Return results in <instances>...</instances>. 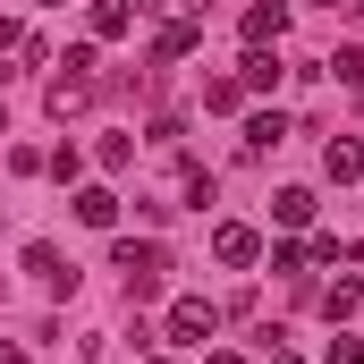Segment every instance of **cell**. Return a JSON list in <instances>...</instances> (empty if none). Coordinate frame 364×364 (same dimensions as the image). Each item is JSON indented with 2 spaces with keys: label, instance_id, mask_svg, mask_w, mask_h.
Listing matches in <instances>:
<instances>
[{
  "label": "cell",
  "instance_id": "11",
  "mask_svg": "<svg viewBox=\"0 0 364 364\" xmlns=\"http://www.w3.org/2000/svg\"><path fill=\"white\" fill-rule=\"evenodd\" d=\"M43 102H51V119H68V110H85V102H93V77H51Z\"/></svg>",
  "mask_w": 364,
  "mask_h": 364
},
{
  "label": "cell",
  "instance_id": "18",
  "mask_svg": "<svg viewBox=\"0 0 364 364\" xmlns=\"http://www.w3.org/2000/svg\"><path fill=\"white\" fill-rule=\"evenodd\" d=\"M331 364H364V339H331Z\"/></svg>",
  "mask_w": 364,
  "mask_h": 364
},
{
  "label": "cell",
  "instance_id": "7",
  "mask_svg": "<svg viewBox=\"0 0 364 364\" xmlns=\"http://www.w3.org/2000/svg\"><path fill=\"white\" fill-rule=\"evenodd\" d=\"M93 43H119V34H127V26H136V9H127V0H93Z\"/></svg>",
  "mask_w": 364,
  "mask_h": 364
},
{
  "label": "cell",
  "instance_id": "1",
  "mask_svg": "<svg viewBox=\"0 0 364 364\" xmlns=\"http://www.w3.org/2000/svg\"><path fill=\"white\" fill-rule=\"evenodd\" d=\"M161 331H170V339H178V348H203V339H212V331H220V305H212V296H178V305H170V322H161Z\"/></svg>",
  "mask_w": 364,
  "mask_h": 364
},
{
  "label": "cell",
  "instance_id": "16",
  "mask_svg": "<svg viewBox=\"0 0 364 364\" xmlns=\"http://www.w3.org/2000/svg\"><path fill=\"white\" fill-rule=\"evenodd\" d=\"M331 77H339V85H356V93H364V43H348V51L331 60Z\"/></svg>",
  "mask_w": 364,
  "mask_h": 364
},
{
  "label": "cell",
  "instance_id": "26",
  "mask_svg": "<svg viewBox=\"0 0 364 364\" xmlns=\"http://www.w3.org/2000/svg\"><path fill=\"white\" fill-rule=\"evenodd\" d=\"M0 127H9V119H0Z\"/></svg>",
  "mask_w": 364,
  "mask_h": 364
},
{
  "label": "cell",
  "instance_id": "23",
  "mask_svg": "<svg viewBox=\"0 0 364 364\" xmlns=\"http://www.w3.org/2000/svg\"><path fill=\"white\" fill-rule=\"evenodd\" d=\"M322 9H339V0H322Z\"/></svg>",
  "mask_w": 364,
  "mask_h": 364
},
{
  "label": "cell",
  "instance_id": "20",
  "mask_svg": "<svg viewBox=\"0 0 364 364\" xmlns=\"http://www.w3.org/2000/svg\"><path fill=\"white\" fill-rule=\"evenodd\" d=\"M0 364H26V348H0Z\"/></svg>",
  "mask_w": 364,
  "mask_h": 364
},
{
  "label": "cell",
  "instance_id": "22",
  "mask_svg": "<svg viewBox=\"0 0 364 364\" xmlns=\"http://www.w3.org/2000/svg\"><path fill=\"white\" fill-rule=\"evenodd\" d=\"M272 364H296V356H279V348H272Z\"/></svg>",
  "mask_w": 364,
  "mask_h": 364
},
{
  "label": "cell",
  "instance_id": "17",
  "mask_svg": "<svg viewBox=\"0 0 364 364\" xmlns=\"http://www.w3.org/2000/svg\"><path fill=\"white\" fill-rule=\"evenodd\" d=\"M136 161V136H102V170H127Z\"/></svg>",
  "mask_w": 364,
  "mask_h": 364
},
{
  "label": "cell",
  "instance_id": "14",
  "mask_svg": "<svg viewBox=\"0 0 364 364\" xmlns=\"http://www.w3.org/2000/svg\"><path fill=\"white\" fill-rule=\"evenodd\" d=\"M356 305H364V288H356V279H339V288H322V314H331V322H348Z\"/></svg>",
  "mask_w": 364,
  "mask_h": 364
},
{
  "label": "cell",
  "instance_id": "12",
  "mask_svg": "<svg viewBox=\"0 0 364 364\" xmlns=\"http://www.w3.org/2000/svg\"><path fill=\"white\" fill-rule=\"evenodd\" d=\"M272 220H279V229H305V220H314V195H305V186H279V195H272Z\"/></svg>",
  "mask_w": 364,
  "mask_h": 364
},
{
  "label": "cell",
  "instance_id": "3",
  "mask_svg": "<svg viewBox=\"0 0 364 364\" xmlns=\"http://www.w3.org/2000/svg\"><path fill=\"white\" fill-rule=\"evenodd\" d=\"M212 255H220L229 272H246V263H263V237H255L246 220H220V229H212Z\"/></svg>",
  "mask_w": 364,
  "mask_h": 364
},
{
  "label": "cell",
  "instance_id": "4",
  "mask_svg": "<svg viewBox=\"0 0 364 364\" xmlns=\"http://www.w3.org/2000/svg\"><path fill=\"white\" fill-rule=\"evenodd\" d=\"M237 85H246V93H272V85H279V43H246V60H237Z\"/></svg>",
  "mask_w": 364,
  "mask_h": 364
},
{
  "label": "cell",
  "instance_id": "10",
  "mask_svg": "<svg viewBox=\"0 0 364 364\" xmlns=\"http://www.w3.org/2000/svg\"><path fill=\"white\" fill-rule=\"evenodd\" d=\"M77 220H85V229H119V195H110V186H85V195H77Z\"/></svg>",
  "mask_w": 364,
  "mask_h": 364
},
{
  "label": "cell",
  "instance_id": "25",
  "mask_svg": "<svg viewBox=\"0 0 364 364\" xmlns=\"http://www.w3.org/2000/svg\"><path fill=\"white\" fill-rule=\"evenodd\" d=\"M144 364H161V356H144Z\"/></svg>",
  "mask_w": 364,
  "mask_h": 364
},
{
  "label": "cell",
  "instance_id": "5",
  "mask_svg": "<svg viewBox=\"0 0 364 364\" xmlns=\"http://www.w3.org/2000/svg\"><path fill=\"white\" fill-rule=\"evenodd\" d=\"M237 34H246V43H279V34H288V0H255V9L237 17Z\"/></svg>",
  "mask_w": 364,
  "mask_h": 364
},
{
  "label": "cell",
  "instance_id": "19",
  "mask_svg": "<svg viewBox=\"0 0 364 364\" xmlns=\"http://www.w3.org/2000/svg\"><path fill=\"white\" fill-rule=\"evenodd\" d=\"M17 43H26V26H9V17H0V51H17Z\"/></svg>",
  "mask_w": 364,
  "mask_h": 364
},
{
  "label": "cell",
  "instance_id": "2",
  "mask_svg": "<svg viewBox=\"0 0 364 364\" xmlns=\"http://www.w3.org/2000/svg\"><path fill=\"white\" fill-rule=\"evenodd\" d=\"M110 263L127 272L136 296H153V288H161V246H153V237H119V255H110Z\"/></svg>",
  "mask_w": 364,
  "mask_h": 364
},
{
  "label": "cell",
  "instance_id": "13",
  "mask_svg": "<svg viewBox=\"0 0 364 364\" xmlns=\"http://www.w3.org/2000/svg\"><path fill=\"white\" fill-rule=\"evenodd\" d=\"M322 170H331V178H364V144L331 136V144H322Z\"/></svg>",
  "mask_w": 364,
  "mask_h": 364
},
{
  "label": "cell",
  "instance_id": "21",
  "mask_svg": "<svg viewBox=\"0 0 364 364\" xmlns=\"http://www.w3.org/2000/svg\"><path fill=\"white\" fill-rule=\"evenodd\" d=\"M203 364H237V356H229V348H212V356H203Z\"/></svg>",
  "mask_w": 364,
  "mask_h": 364
},
{
  "label": "cell",
  "instance_id": "15",
  "mask_svg": "<svg viewBox=\"0 0 364 364\" xmlns=\"http://www.w3.org/2000/svg\"><path fill=\"white\" fill-rule=\"evenodd\" d=\"M237 102H246L237 77H212V85H203V110H237Z\"/></svg>",
  "mask_w": 364,
  "mask_h": 364
},
{
  "label": "cell",
  "instance_id": "6",
  "mask_svg": "<svg viewBox=\"0 0 364 364\" xmlns=\"http://www.w3.org/2000/svg\"><path fill=\"white\" fill-rule=\"evenodd\" d=\"M237 144H246V153H255V161H263V153H272V144H288V119H279V110H255V119H246V136H237Z\"/></svg>",
  "mask_w": 364,
  "mask_h": 364
},
{
  "label": "cell",
  "instance_id": "9",
  "mask_svg": "<svg viewBox=\"0 0 364 364\" xmlns=\"http://www.w3.org/2000/svg\"><path fill=\"white\" fill-rule=\"evenodd\" d=\"M195 43H203V26H195V17H178V26H161V34H153V60H186Z\"/></svg>",
  "mask_w": 364,
  "mask_h": 364
},
{
  "label": "cell",
  "instance_id": "24",
  "mask_svg": "<svg viewBox=\"0 0 364 364\" xmlns=\"http://www.w3.org/2000/svg\"><path fill=\"white\" fill-rule=\"evenodd\" d=\"M43 9H60V0H43Z\"/></svg>",
  "mask_w": 364,
  "mask_h": 364
},
{
  "label": "cell",
  "instance_id": "8",
  "mask_svg": "<svg viewBox=\"0 0 364 364\" xmlns=\"http://www.w3.org/2000/svg\"><path fill=\"white\" fill-rule=\"evenodd\" d=\"M26 272H43V288H60V296L77 288V272L60 263V246H26Z\"/></svg>",
  "mask_w": 364,
  "mask_h": 364
}]
</instances>
